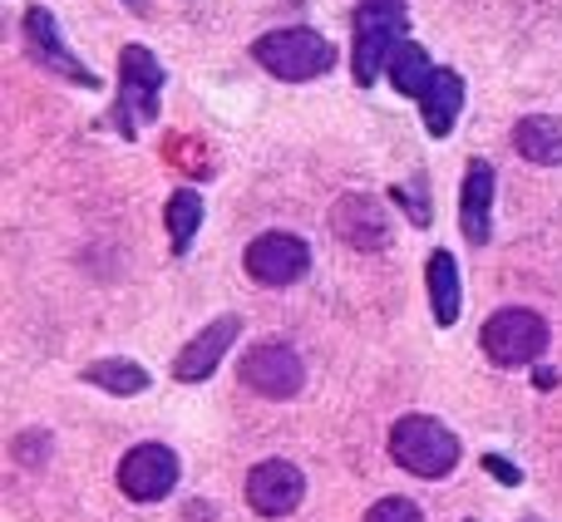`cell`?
Returning a JSON list of instances; mask_svg holds the SVG:
<instances>
[{
	"label": "cell",
	"mask_w": 562,
	"mask_h": 522,
	"mask_svg": "<svg viewBox=\"0 0 562 522\" xmlns=\"http://www.w3.org/2000/svg\"><path fill=\"white\" fill-rule=\"evenodd\" d=\"M158 89H164V65L148 55L144 45H124L119 49V134L134 138L138 124L158 118Z\"/></svg>",
	"instance_id": "4"
},
{
	"label": "cell",
	"mask_w": 562,
	"mask_h": 522,
	"mask_svg": "<svg viewBox=\"0 0 562 522\" xmlns=\"http://www.w3.org/2000/svg\"><path fill=\"white\" fill-rule=\"evenodd\" d=\"M25 49L35 55V65L55 69V75L69 79V84L99 89V75H89V69L65 49V39H59V25H55V15H49V10H40V5L25 10Z\"/></svg>",
	"instance_id": "11"
},
{
	"label": "cell",
	"mask_w": 562,
	"mask_h": 522,
	"mask_svg": "<svg viewBox=\"0 0 562 522\" xmlns=\"http://www.w3.org/2000/svg\"><path fill=\"white\" fill-rule=\"evenodd\" d=\"M366 522H425V518H419V508L409 498H380L366 513Z\"/></svg>",
	"instance_id": "20"
},
{
	"label": "cell",
	"mask_w": 562,
	"mask_h": 522,
	"mask_svg": "<svg viewBox=\"0 0 562 522\" xmlns=\"http://www.w3.org/2000/svg\"><path fill=\"white\" fill-rule=\"evenodd\" d=\"M330 232L356 252H380L390 242V213L366 193H346L330 207Z\"/></svg>",
	"instance_id": "10"
},
{
	"label": "cell",
	"mask_w": 562,
	"mask_h": 522,
	"mask_svg": "<svg viewBox=\"0 0 562 522\" xmlns=\"http://www.w3.org/2000/svg\"><path fill=\"white\" fill-rule=\"evenodd\" d=\"M85 379L109 389V395H144L148 389V370L134 365V360H94V365L85 370Z\"/></svg>",
	"instance_id": "19"
},
{
	"label": "cell",
	"mask_w": 562,
	"mask_h": 522,
	"mask_svg": "<svg viewBox=\"0 0 562 522\" xmlns=\"http://www.w3.org/2000/svg\"><path fill=\"white\" fill-rule=\"evenodd\" d=\"M252 59L267 69V75L301 84V79H321V75H326V69L336 65V49H330V39L316 35V30L286 25V30H272V35L257 39Z\"/></svg>",
	"instance_id": "3"
},
{
	"label": "cell",
	"mask_w": 562,
	"mask_h": 522,
	"mask_svg": "<svg viewBox=\"0 0 562 522\" xmlns=\"http://www.w3.org/2000/svg\"><path fill=\"white\" fill-rule=\"evenodd\" d=\"M173 484H178V454L164 444H138L119 464V488L134 503H158V498L173 493Z\"/></svg>",
	"instance_id": "8"
},
{
	"label": "cell",
	"mask_w": 562,
	"mask_h": 522,
	"mask_svg": "<svg viewBox=\"0 0 562 522\" xmlns=\"http://www.w3.org/2000/svg\"><path fill=\"white\" fill-rule=\"evenodd\" d=\"M533 385H538V389H558V370H538Z\"/></svg>",
	"instance_id": "22"
},
{
	"label": "cell",
	"mask_w": 562,
	"mask_h": 522,
	"mask_svg": "<svg viewBox=\"0 0 562 522\" xmlns=\"http://www.w3.org/2000/svg\"><path fill=\"white\" fill-rule=\"evenodd\" d=\"M425 286H429V310H435L439 326H454L459 320V261L454 252H429V266H425Z\"/></svg>",
	"instance_id": "15"
},
{
	"label": "cell",
	"mask_w": 562,
	"mask_h": 522,
	"mask_svg": "<svg viewBox=\"0 0 562 522\" xmlns=\"http://www.w3.org/2000/svg\"><path fill=\"white\" fill-rule=\"evenodd\" d=\"M237 336H243V320H237V316H223V320H213V326H203L183 345V355L173 360V375L183 379V385H198V379H207L217 370V360L233 350Z\"/></svg>",
	"instance_id": "12"
},
{
	"label": "cell",
	"mask_w": 562,
	"mask_h": 522,
	"mask_svg": "<svg viewBox=\"0 0 562 522\" xmlns=\"http://www.w3.org/2000/svg\"><path fill=\"white\" fill-rule=\"evenodd\" d=\"M168 242H173V252L183 257L188 247H193L198 227H203V197L193 193V188H178L173 197H168Z\"/></svg>",
	"instance_id": "18"
},
{
	"label": "cell",
	"mask_w": 562,
	"mask_h": 522,
	"mask_svg": "<svg viewBox=\"0 0 562 522\" xmlns=\"http://www.w3.org/2000/svg\"><path fill=\"white\" fill-rule=\"evenodd\" d=\"M435 75H439V65H429V55L415 45V39H400L395 45V55H390V79H395V89L400 94H409V99H419L429 84H435Z\"/></svg>",
	"instance_id": "17"
},
{
	"label": "cell",
	"mask_w": 562,
	"mask_h": 522,
	"mask_svg": "<svg viewBox=\"0 0 562 522\" xmlns=\"http://www.w3.org/2000/svg\"><path fill=\"white\" fill-rule=\"evenodd\" d=\"M301 498H306V478H301V468L286 464V458H267V464H257L252 474H247V503L262 518L296 513Z\"/></svg>",
	"instance_id": "9"
},
{
	"label": "cell",
	"mask_w": 562,
	"mask_h": 522,
	"mask_svg": "<svg viewBox=\"0 0 562 522\" xmlns=\"http://www.w3.org/2000/svg\"><path fill=\"white\" fill-rule=\"evenodd\" d=\"M484 468L498 478V484H508V488H518V484H524V474H518V468L508 464V458H498V454H484Z\"/></svg>",
	"instance_id": "21"
},
{
	"label": "cell",
	"mask_w": 562,
	"mask_h": 522,
	"mask_svg": "<svg viewBox=\"0 0 562 522\" xmlns=\"http://www.w3.org/2000/svg\"><path fill=\"white\" fill-rule=\"evenodd\" d=\"M128 5H134V10H144V0H128Z\"/></svg>",
	"instance_id": "23"
},
{
	"label": "cell",
	"mask_w": 562,
	"mask_h": 522,
	"mask_svg": "<svg viewBox=\"0 0 562 522\" xmlns=\"http://www.w3.org/2000/svg\"><path fill=\"white\" fill-rule=\"evenodd\" d=\"M459 109H464V79H459L454 69H439L435 84L419 94V118H425V128L435 138H445L449 128H454Z\"/></svg>",
	"instance_id": "14"
},
{
	"label": "cell",
	"mask_w": 562,
	"mask_h": 522,
	"mask_svg": "<svg viewBox=\"0 0 562 522\" xmlns=\"http://www.w3.org/2000/svg\"><path fill=\"white\" fill-rule=\"evenodd\" d=\"M243 266L257 286H291L311 271V247L291 232H267L243 252Z\"/></svg>",
	"instance_id": "7"
},
{
	"label": "cell",
	"mask_w": 562,
	"mask_h": 522,
	"mask_svg": "<svg viewBox=\"0 0 562 522\" xmlns=\"http://www.w3.org/2000/svg\"><path fill=\"white\" fill-rule=\"evenodd\" d=\"M390 458L415 478H449L459 468V439L439 419L405 415L390 429Z\"/></svg>",
	"instance_id": "1"
},
{
	"label": "cell",
	"mask_w": 562,
	"mask_h": 522,
	"mask_svg": "<svg viewBox=\"0 0 562 522\" xmlns=\"http://www.w3.org/2000/svg\"><path fill=\"white\" fill-rule=\"evenodd\" d=\"M488 213H494V163H488V158H474L464 173V193H459V223H464L469 247H484L488 237H494Z\"/></svg>",
	"instance_id": "13"
},
{
	"label": "cell",
	"mask_w": 562,
	"mask_h": 522,
	"mask_svg": "<svg viewBox=\"0 0 562 522\" xmlns=\"http://www.w3.org/2000/svg\"><path fill=\"white\" fill-rule=\"evenodd\" d=\"M479 340H484V355L494 360V365H508V370L533 365L548 345V320L528 306H508V310H498V316L484 320Z\"/></svg>",
	"instance_id": "5"
},
{
	"label": "cell",
	"mask_w": 562,
	"mask_h": 522,
	"mask_svg": "<svg viewBox=\"0 0 562 522\" xmlns=\"http://www.w3.org/2000/svg\"><path fill=\"white\" fill-rule=\"evenodd\" d=\"M514 148L538 168H553L562 163V118L553 114H533V118H518L514 128Z\"/></svg>",
	"instance_id": "16"
},
{
	"label": "cell",
	"mask_w": 562,
	"mask_h": 522,
	"mask_svg": "<svg viewBox=\"0 0 562 522\" xmlns=\"http://www.w3.org/2000/svg\"><path fill=\"white\" fill-rule=\"evenodd\" d=\"M243 385L257 389L262 399H291L306 385V365H301V355L291 345L262 340V345H252L243 355Z\"/></svg>",
	"instance_id": "6"
},
{
	"label": "cell",
	"mask_w": 562,
	"mask_h": 522,
	"mask_svg": "<svg viewBox=\"0 0 562 522\" xmlns=\"http://www.w3.org/2000/svg\"><path fill=\"white\" fill-rule=\"evenodd\" d=\"M405 0H360L356 5V49H350V75L356 84H375L390 65L395 45L405 39Z\"/></svg>",
	"instance_id": "2"
}]
</instances>
